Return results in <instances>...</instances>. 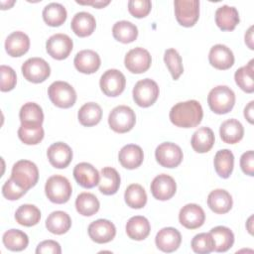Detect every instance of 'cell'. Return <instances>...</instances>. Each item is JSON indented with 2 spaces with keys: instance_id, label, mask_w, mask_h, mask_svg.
<instances>
[{
  "instance_id": "obj_40",
  "label": "cell",
  "mask_w": 254,
  "mask_h": 254,
  "mask_svg": "<svg viewBox=\"0 0 254 254\" xmlns=\"http://www.w3.org/2000/svg\"><path fill=\"white\" fill-rule=\"evenodd\" d=\"M4 246L11 251H22L29 244L28 235L19 229H9L2 237Z\"/></svg>"
},
{
  "instance_id": "obj_30",
  "label": "cell",
  "mask_w": 254,
  "mask_h": 254,
  "mask_svg": "<svg viewBox=\"0 0 254 254\" xmlns=\"http://www.w3.org/2000/svg\"><path fill=\"white\" fill-rule=\"evenodd\" d=\"M219 134L224 143L236 144L243 138L244 128L238 120L231 118L222 122L219 128Z\"/></svg>"
},
{
  "instance_id": "obj_22",
  "label": "cell",
  "mask_w": 254,
  "mask_h": 254,
  "mask_svg": "<svg viewBox=\"0 0 254 254\" xmlns=\"http://www.w3.org/2000/svg\"><path fill=\"white\" fill-rule=\"evenodd\" d=\"M119 162L122 167L128 170H134L141 166L144 160V153L140 146L128 144L121 148L118 155Z\"/></svg>"
},
{
  "instance_id": "obj_49",
  "label": "cell",
  "mask_w": 254,
  "mask_h": 254,
  "mask_svg": "<svg viewBox=\"0 0 254 254\" xmlns=\"http://www.w3.org/2000/svg\"><path fill=\"white\" fill-rule=\"evenodd\" d=\"M240 167L245 175L250 177L254 176V153L252 150L242 154L240 158Z\"/></svg>"
},
{
  "instance_id": "obj_54",
  "label": "cell",
  "mask_w": 254,
  "mask_h": 254,
  "mask_svg": "<svg viewBox=\"0 0 254 254\" xmlns=\"http://www.w3.org/2000/svg\"><path fill=\"white\" fill-rule=\"evenodd\" d=\"M252 219H253V216H250L249 219H248V222H247V223H248V227H247V228H248V231L250 232V234H252V227H251V224H252L251 220H252Z\"/></svg>"
},
{
  "instance_id": "obj_35",
  "label": "cell",
  "mask_w": 254,
  "mask_h": 254,
  "mask_svg": "<svg viewBox=\"0 0 254 254\" xmlns=\"http://www.w3.org/2000/svg\"><path fill=\"white\" fill-rule=\"evenodd\" d=\"M102 117V109L95 102H87L83 104L77 113L79 123L85 127H91L98 124Z\"/></svg>"
},
{
  "instance_id": "obj_33",
  "label": "cell",
  "mask_w": 254,
  "mask_h": 254,
  "mask_svg": "<svg viewBox=\"0 0 254 254\" xmlns=\"http://www.w3.org/2000/svg\"><path fill=\"white\" fill-rule=\"evenodd\" d=\"M213 164L215 172L220 178H229L234 167L233 153L228 149H222L217 151L214 156Z\"/></svg>"
},
{
  "instance_id": "obj_15",
  "label": "cell",
  "mask_w": 254,
  "mask_h": 254,
  "mask_svg": "<svg viewBox=\"0 0 254 254\" xmlns=\"http://www.w3.org/2000/svg\"><path fill=\"white\" fill-rule=\"evenodd\" d=\"M179 220L184 227L188 229H196L204 223L205 214L198 204L189 203L181 208Z\"/></svg>"
},
{
  "instance_id": "obj_8",
  "label": "cell",
  "mask_w": 254,
  "mask_h": 254,
  "mask_svg": "<svg viewBox=\"0 0 254 254\" xmlns=\"http://www.w3.org/2000/svg\"><path fill=\"white\" fill-rule=\"evenodd\" d=\"M175 15L178 23L184 27H192L199 17V1L176 0Z\"/></svg>"
},
{
  "instance_id": "obj_45",
  "label": "cell",
  "mask_w": 254,
  "mask_h": 254,
  "mask_svg": "<svg viewBox=\"0 0 254 254\" xmlns=\"http://www.w3.org/2000/svg\"><path fill=\"white\" fill-rule=\"evenodd\" d=\"M191 249L198 254H208L214 250V242L210 233H198L191 240Z\"/></svg>"
},
{
  "instance_id": "obj_52",
  "label": "cell",
  "mask_w": 254,
  "mask_h": 254,
  "mask_svg": "<svg viewBox=\"0 0 254 254\" xmlns=\"http://www.w3.org/2000/svg\"><path fill=\"white\" fill-rule=\"evenodd\" d=\"M245 44L250 50H253V26H251L245 34Z\"/></svg>"
},
{
  "instance_id": "obj_19",
  "label": "cell",
  "mask_w": 254,
  "mask_h": 254,
  "mask_svg": "<svg viewBox=\"0 0 254 254\" xmlns=\"http://www.w3.org/2000/svg\"><path fill=\"white\" fill-rule=\"evenodd\" d=\"M209 64L220 70L230 68L234 64V56L232 51L225 45H214L208 54Z\"/></svg>"
},
{
  "instance_id": "obj_27",
  "label": "cell",
  "mask_w": 254,
  "mask_h": 254,
  "mask_svg": "<svg viewBox=\"0 0 254 254\" xmlns=\"http://www.w3.org/2000/svg\"><path fill=\"white\" fill-rule=\"evenodd\" d=\"M99 190L105 195H111L117 192L120 187V175L111 167H105L99 174Z\"/></svg>"
},
{
  "instance_id": "obj_4",
  "label": "cell",
  "mask_w": 254,
  "mask_h": 254,
  "mask_svg": "<svg viewBox=\"0 0 254 254\" xmlns=\"http://www.w3.org/2000/svg\"><path fill=\"white\" fill-rule=\"evenodd\" d=\"M45 192L47 197L54 203L62 204L70 198L72 188L69 181L60 175L50 177L45 185Z\"/></svg>"
},
{
  "instance_id": "obj_31",
  "label": "cell",
  "mask_w": 254,
  "mask_h": 254,
  "mask_svg": "<svg viewBox=\"0 0 254 254\" xmlns=\"http://www.w3.org/2000/svg\"><path fill=\"white\" fill-rule=\"evenodd\" d=\"M71 226V219L69 215L62 210L53 211L46 220L47 229L57 235L66 233Z\"/></svg>"
},
{
  "instance_id": "obj_20",
  "label": "cell",
  "mask_w": 254,
  "mask_h": 254,
  "mask_svg": "<svg viewBox=\"0 0 254 254\" xmlns=\"http://www.w3.org/2000/svg\"><path fill=\"white\" fill-rule=\"evenodd\" d=\"M75 68L85 74H90L100 67L101 60L98 54L92 50H82L78 52L73 60Z\"/></svg>"
},
{
  "instance_id": "obj_42",
  "label": "cell",
  "mask_w": 254,
  "mask_h": 254,
  "mask_svg": "<svg viewBox=\"0 0 254 254\" xmlns=\"http://www.w3.org/2000/svg\"><path fill=\"white\" fill-rule=\"evenodd\" d=\"M124 198L127 205L135 209L142 208L147 203V193L143 187L138 184H132L127 187Z\"/></svg>"
},
{
  "instance_id": "obj_50",
  "label": "cell",
  "mask_w": 254,
  "mask_h": 254,
  "mask_svg": "<svg viewBox=\"0 0 254 254\" xmlns=\"http://www.w3.org/2000/svg\"><path fill=\"white\" fill-rule=\"evenodd\" d=\"M36 253L37 254H61L62 253V249H61V245L55 241V240H45L43 242H41L36 249Z\"/></svg>"
},
{
  "instance_id": "obj_47",
  "label": "cell",
  "mask_w": 254,
  "mask_h": 254,
  "mask_svg": "<svg viewBox=\"0 0 254 254\" xmlns=\"http://www.w3.org/2000/svg\"><path fill=\"white\" fill-rule=\"evenodd\" d=\"M152 8L150 0H130L128 2L129 13L136 18L146 17Z\"/></svg>"
},
{
  "instance_id": "obj_9",
  "label": "cell",
  "mask_w": 254,
  "mask_h": 254,
  "mask_svg": "<svg viewBox=\"0 0 254 254\" xmlns=\"http://www.w3.org/2000/svg\"><path fill=\"white\" fill-rule=\"evenodd\" d=\"M22 73L24 77L33 83L45 81L51 74L49 64L42 58L28 59L22 65Z\"/></svg>"
},
{
  "instance_id": "obj_11",
  "label": "cell",
  "mask_w": 254,
  "mask_h": 254,
  "mask_svg": "<svg viewBox=\"0 0 254 254\" xmlns=\"http://www.w3.org/2000/svg\"><path fill=\"white\" fill-rule=\"evenodd\" d=\"M99 85L102 92L111 97L120 95L126 85V78L124 74L115 68L106 70L100 77Z\"/></svg>"
},
{
  "instance_id": "obj_17",
  "label": "cell",
  "mask_w": 254,
  "mask_h": 254,
  "mask_svg": "<svg viewBox=\"0 0 254 254\" xmlns=\"http://www.w3.org/2000/svg\"><path fill=\"white\" fill-rule=\"evenodd\" d=\"M47 156L53 167L57 169H64L72 160V151L67 144L57 142L48 148Z\"/></svg>"
},
{
  "instance_id": "obj_23",
  "label": "cell",
  "mask_w": 254,
  "mask_h": 254,
  "mask_svg": "<svg viewBox=\"0 0 254 254\" xmlns=\"http://www.w3.org/2000/svg\"><path fill=\"white\" fill-rule=\"evenodd\" d=\"M30 48L29 37L21 31L11 33L5 41V50L11 57H21L28 52Z\"/></svg>"
},
{
  "instance_id": "obj_46",
  "label": "cell",
  "mask_w": 254,
  "mask_h": 254,
  "mask_svg": "<svg viewBox=\"0 0 254 254\" xmlns=\"http://www.w3.org/2000/svg\"><path fill=\"white\" fill-rule=\"evenodd\" d=\"M0 73H1V91H10L12 90L17 82V76L14 69L11 66L2 64L0 66Z\"/></svg>"
},
{
  "instance_id": "obj_32",
  "label": "cell",
  "mask_w": 254,
  "mask_h": 254,
  "mask_svg": "<svg viewBox=\"0 0 254 254\" xmlns=\"http://www.w3.org/2000/svg\"><path fill=\"white\" fill-rule=\"evenodd\" d=\"M214 140L213 131L209 127H200L192 134L190 144L196 153H206L212 148Z\"/></svg>"
},
{
  "instance_id": "obj_24",
  "label": "cell",
  "mask_w": 254,
  "mask_h": 254,
  "mask_svg": "<svg viewBox=\"0 0 254 254\" xmlns=\"http://www.w3.org/2000/svg\"><path fill=\"white\" fill-rule=\"evenodd\" d=\"M232 204V196L225 190L216 189L210 191L207 196V205L217 214H224L228 212L231 209Z\"/></svg>"
},
{
  "instance_id": "obj_44",
  "label": "cell",
  "mask_w": 254,
  "mask_h": 254,
  "mask_svg": "<svg viewBox=\"0 0 254 254\" xmlns=\"http://www.w3.org/2000/svg\"><path fill=\"white\" fill-rule=\"evenodd\" d=\"M18 137L26 145H37L44 138V129L42 126L29 127L20 125L18 129Z\"/></svg>"
},
{
  "instance_id": "obj_16",
  "label": "cell",
  "mask_w": 254,
  "mask_h": 254,
  "mask_svg": "<svg viewBox=\"0 0 254 254\" xmlns=\"http://www.w3.org/2000/svg\"><path fill=\"white\" fill-rule=\"evenodd\" d=\"M88 235L96 243H107L115 237L116 227L107 219H97L89 224Z\"/></svg>"
},
{
  "instance_id": "obj_1",
  "label": "cell",
  "mask_w": 254,
  "mask_h": 254,
  "mask_svg": "<svg viewBox=\"0 0 254 254\" xmlns=\"http://www.w3.org/2000/svg\"><path fill=\"white\" fill-rule=\"evenodd\" d=\"M203 111L200 103L196 100H188L175 104L170 110V120L177 127H196L202 119Z\"/></svg>"
},
{
  "instance_id": "obj_51",
  "label": "cell",
  "mask_w": 254,
  "mask_h": 254,
  "mask_svg": "<svg viewBox=\"0 0 254 254\" xmlns=\"http://www.w3.org/2000/svg\"><path fill=\"white\" fill-rule=\"evenodd\" d=\"M253 105H254V101H250L248 103V105L244 108V117L247 119V121L250 123V124H253V117H254V108H253Z\"/></svg>"
},
{
  "instance_id": "obj_48",
  "label": "cell",
  "mask_w": 254,
  "mask_h": 254,
  "mask_svg": "<svg viewBox=\"0 0 254 254\" xmlns=\"http://www.w3.org/2000/svg\"><path fill=\"white\" fill-rule=\"evenodd\" d=\"M27 192L26 190L19 187L11 178L7 180L2 187V194L9 200H17Z\"/></svg>"
},
{
  "instance_id": "obj_34",
  "label": "cell",
  "mask_w": 254,
  "mask_h": 254,
  "mask_svg": "<svg viewBox=\"0 0 254 254\" xmlns=\"http://www.w3.org/2000/svg\"><path fill=\"white\" fill-rule=\"evenodd\" d=\"M213 242L214 250L216 252H226L229 250L234 243L233 232L225 226H216L209 231Z\"/></svg>"
},
{
  "instance_id": "obj_29",
  "label": "cell",
  "mask_w": 254,
  "mask_h": 254,
  "mask_svg": "<svg viewBox=\"0 0 254 254\" xmlns=\"http://www.w3.org/2000/svg\"><path fill=\"white\" fill-rule=\"evenodd\" d=\"M151 225L149 220L141 215L131 217L126 223V233L133 240H144L150 234Z\"/></svg>"
},
{
  "instance_id": "obj_13",
  "label": "cell",
  "mask_w": 254,
  "mask_h": 254,
  "mask_svg": "<svg viewBox=\"0 0 254 254\" xmlns=\"http://www.w3.org/2000/svg\"><path fill=\"white\" fill-rule=\"evenodd\" d=\"M73 48L72 40L65 34H55L46 43L47 53L56 60H64L71 53Z\"/></svg>"
},
{
  "instance_id": "obj_5",
  "label": "cell",
  "mask_w": 254,
  "mask_h": 254,
  "mask_svg": "<svg viewBox=\"0 0 254 254\" xmlns=\"http://www.w3.org/2000/svg\"><path fill=\"white\" fill-rule=\"evenodd\" d=\"M50 100L60 108H69L76 101V92L67 82L58 80L53 82L48 88Z\"/></svg>"
},
{
  "instance_id": "obj_12",
  "label": "cell",
  "mask_w": 254,
  "mask_h": 254,
  "mask_svg": "<svg viewBox=\"0 0 254 254\" xmlns=\"http://www.w3.org/2000/svg\"><path fill=\"white\" fill-rule=\"evenodd\" d=\"M152 63L150 53L140 47L130 50L124 59L126 68L132 73H143L147 71Z\"/></svg>"
},
{
  "instance_id": "obj_25",
  "label": "cell",
  "mask_w": 254,
  "mask_h": 254,
  "mask_svg": "<svg viewBox=\"0 0 254 254\" xmlns=\"http://www.w3.org/2000/svg\"><path fill=\"white\" fill-rule=\"evenodd\" d=\"M72 32L81 38L90 36L96 27L95 18L88 12L76 13L70 23Z\"/></svg>"
},
{
  "instance_id": "obj_6",
  "label": "cell",
  "mask_w": 254,
  "mask_h": 254,
  "mask_svg": "<svg viewBox=\"0 0 254 254\" xmlns=\"http://www.w3.org/2000/svg\"><path fill=\"white\" fill-rule=\"evenodd\" d=\"M136 123L135 112L126 105L114 107L108 116V124L116 133L129 132Z\"/></svg>"
},
{
  "instance_id": "obj_21",
  "label": "cell",
  "mask_w": 254,
  "mask_h": 254,
  "mask_svg": "<svg viewBox=\"0 0 254 254\" xmlns=\"http://www.w3.org/2000/svg\"><path fill=\"white\" fill-rule=\"evenodd\" d=\"M73 177L76 183L84 188L91 189L99 183L98 171L89 163H79L73 169Z\"/></svg>"
},
{
  "instance_id": "obj_3",
  "label": "cell",
  "mask_w": 254,
  "mask_h": 254,
  "mask_svg": "<svg viewBox=\"0 0 254 254\" xmlns=\"http://www.w3.org/2000/svg\"><path fill=\"white\" fill-rule=\"evenodd\" d=\"M207 103L211 111L216 114H225L231 111L235 104V94L226 85L213 87L207 95Z\"/></svg>"
},
{
  "instance_id": "obj_38",
  "label": "cell",
  "mask_w": 254,
  "mask_h": 254,
  "mask_svg": "<svg viewBox=\"0 0 254 254\" xmlns=\"http://www.w3.org/2000/svg\"><path fill=\"white\" fill-rule=\"evenodd\" d=\"M99 200L91 192H81L75 199V208L83 216H91L99 210Z\"/></svg>"
},
{
  "instance_id": "obj_39",
  "label": "cell",
  "mask_w": 254,
  "mask_h": 254,
  "mask_svg": "<svg viewBox=\"0 0 254 254\" xmlns=\"http://www.w3.org/2000/svg\"><path fill=\"white\" fill-rule=\"evenodd\" d=\"M15 219L20 225L34 226L41 219V211L33 204H22L15 212Z\"/></svg>"
},
{
  "instance_id": "obj_7",
  "label": "cell",
  "mask_w": 254,
  "mask_h": 254,
  "mask_svg": "<svg viewBox=\"0 0 254 254\" xmlns=\"http://www.w3.org/2000/svg\"><path fill=\"white\" fill-rule=\"evenodd\" d=\"M159 86L151 78L139 80L133 88V99L140 107H149L153 105L159 96Z\"/></svg>"
},
{
  "instance_id": "obj_26",
  "label": "cell",
  "mask_w": 254,
  "mask_h": 254,
  "mask_svg": "<svg viewBox=\"0 0 254 254\" xmlns=\"http://www.w3.org/2000/svg\"><path fill=\"white\" fill-rule=\"evenodd\" d=\"M239 21V14L235 7L222 5L215 12V23L222 31L234 30Z\"/></svg>"
},
{
  "instance_id": "obj_2",
  "label": "cell",
  "mask_w": 254,
  "mask_h": 254,
  "mask_svg": "<svg viewBox=\"0 0 254 254\" xmlns=\"http://www.w3.org/2000/svg\"><path fill=\"white\" fill-rule=\"evenodd\" d=\"M11 179L22 189L28 190L35 187L39 180V170L36 164L29 160H20L13 165Z\"/></svg>"
},
{
  "instance_id": "obj_53",
  "label": "cell",
  "mask_w": 254,
  "mask_h": 254,
  "mask_svg": "<svg viewBox=\"0 0 254 254\" xmlns=\"http://www.w3.org/2000/svg\"><path fill=\"white\" fill-rule=\"evenodd\" d=\"M76 3L81 4V5H92L96 8H102L106 5H108L110 3V1H87V2H80V1H76Z\"/></svg>"
},
{
  "instance_id": "obj_36",
  "label": "cell",
  "mask_w": 254,
  "mask_h": 254,
  "mask_svg": "<svg viewBox=\"0 0 254 254\" xmlns=\"http://www.w3.org/2000/svg\"><path fill=\"white\" fill-rule=\"evenodd\" d=\"M112 35L115 40L123 44L134 42L138 37L137 27L129 21H119L113 25Z\"/></svg>"
},
{
  "instance_id": "obj_28",
  "label": "cell",
  "mask_w": 254,
  "mask_h": 254,
  "mask_svg": "<svg viewBox=\"0 0 254 254\" xmlns=\"http://www.w3.org/2000/svg\"><path fill=\"white\" fill-rule=\"evenodd\" d=\"M21 125L29 127L42 126L44 121V113L42 107L35 102L25 103L19 112Z\"/></svg>"
},
{
  "instance_id": "obj_10",
  "label": "cell",
  "mask_w": 254,
  "mask_h": 254,
  "mask_svg": "<svg viewBox=\"0 0 254 254\" xmlns=\"http://www.w3.org/2000/svg\"><path fill=\"white\" fill-rule=\"evenodd\" d=\"M157 162L164 168H176L183 161V151L180 146L172 142L160 144L155 151Z\"/></svg>"
},
{
  "instance_id": "obj_18",
  "label": "cell",
  "mask_w": 254,
  "mask_h": 254,
  "mask_svg": "<svg viewBox=\"0 0 254 254\" xmlns=\"http://www.w3.org/2000/svg\"><path fill=\"white\" fill-rule=\"evenodd\" d=\"M182 242L180 231L174 227H165L159 230L156 235L155 243L158 249L163 252L171 253L176 251Z\"/></svg>"
},
{
  "instance_id": "obj_43",
  "label": "cell",
  "mask_w": 254,
  "mask_h": 254,
  "mask_svg": "<svg viewBox=\"0 0 254 254\" xmlns=\"http://www.w3.org/2000/svg\"><path fill=\"white\" fill-rule=\"evenodd\" d=\"M164 62L173 79L177 80L184 72L183 61L180 54L175 49H168L164 54Z\"/></svg>"
},
{
  "instance_id": "obj_41",
  "label": "cell",
  "mask_w": 254,
  "mask_h": 254,
  "mask_svg": "<svg viewBox=\"0 0 254 254\" xmlns=\"http://www.w3.org/2000/svg\"><path fill=\"white\" fill-rule=\"evenodd\" d=\"M254 61L251 60L248 64L241 66L235 71L234 79L236 84L245 92L252 93L254 91V80H253V72H254Z\"/></svg>"
},
{
  "instance_id": "obj_14",
  "label": "cell",
  "mask_w": 254,
  "mask_h": 254,
  "mask_svg": "<svg viewBox=\"0 0 254 254\" xmlns=\"http://www.w3.org/2000/svg\"><path fill=\"white\" fill-rule=\"evenodd\" d=\"M150 189L153 196L156 199L168 200L175 195L177 190V184L171 176L161 174L154 178Z\"/></svg>"
},
{
  "instance_id": "obj_37",
  "label": "cell",
  "mask_w": 254,
  "mask_h": 254,
  "mask_svg": "<svg viewBox=\"0 0 254 254\" xmlns=\"http://www.w3.org/2000/svg\"><path fill=\"white\" fill-rule=\"evenodd\" d=\"M66 10L60 3H50L43 10V19L51 27H59L66 20Z\"/></svg>"
}]
</instances>
